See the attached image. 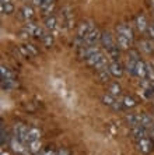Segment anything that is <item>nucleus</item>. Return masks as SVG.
Instances as JSON below:
<instances>
[{"label":"nucleus","instance_id":"obj_30","mask_svg":"<svg viewBox=\"0 0 154 155\" xmlns=\"http://www.w3.org/2000/svg\"><path fill=\"white\" fill-rule=\"evenodd\" d=\"M42 155H57V154L55 151H50V150H49V151H45Z\"/></svg>","mask_w":154,"mask_h":155},{"label":"nucleus","instance_id":"obj_20","mask_svg":"<svg viewBox=\"0 0 154 155\" xmlns=\"http://www.w3.org/2000/svg\"><path fill=\"white\" fill-rule=\"evenodd\" d=\"M28 151L33 154H38L41 151V140H34L28 143Z\"/></svg>","mask_w":154,"mask_h":155},{"label":"nucleus","instance_id":"obj_31","mask_svg":"<svg viewBox=\"0 0 154 155\" xmlns=\"http://www.w3.org/2000/svg\"><path fill=\"white\" fill-rule=\"evenodd\" d=\"M33 2L35 6H38V7H41V4H42V0H33Z\"/></svg>","mask_w":154,"mask_h":155},{"label":"nucleus","instance_id":"obj_7","mask_svg":"<svg viewBox=\"0 0 154 155\" xmlns=\"http://www.w3.org/2000/svg\"><path fill=\"white\" fill-rule=\"evenodd\" d=\"M139 53H137L136 51H130L129 52V59H128V61H126V70L130 73V74H133L135 76V69H136V64L137 61H139Z\"/></svg>","mask_w":154,"mask_h":155},{"label":"nucleus","instance_id":"obj_12","mask_svg":"<svg viewBox=\"0 0 154 155\" xmlns=\"http://www.w3.org/2000/svg\"><path fill=\"white\" fill-rule=\"evenodd\" d=\"M132 134L139 140V138L149 137V130H147V127H144V126H133Z\"/></svg>","mask_w":154,"mask_h":155},{"label":"nucleus","instance_id":"obj_22","mask_svg":"<svg viewBox=\"0 0 154 155\" xmlns=\"http://www.w3.org/2000/svg\"><path fill=\"white\" fill-rule=\"evenodd\" d=\"M98 73V77H100V80L102 81V83H109L111 81V77L112 74L109 73V69H104V70H100Z\"/></svg>","mask_w":154,"mask_h":155},{"label":"nucleus","instance_id":"obj_15","mask_svg":"<svg viewBox=\"0 0 154 155\" xmlns=\"http://www.w3.org/2000/svg\"><path fill=\"white\" fill-rule=\"evenodd\" d=\"M149 25H150V24H147V20H146L144 15L139 14L136 17V27H137V29H139L140 32H147Z\"/></svg>","mask_w":154,"mask_h":155},{"label":"nucleus","instance_id":"obj_23","mask_svg":"<svg viewBox=\"0 0 154 155\" xmlns=\"http://www.w3.org/2000/svg\"><path fill=\"white\" fill-rule=\"evenodd\" d=\"M0 74H2V80H14V74L4 66L0 67Z\"/></svg>","mask_w":154,"mask_h":155},{"label":"nucleus","instance_id":"obj_1","mask_svg":"<svg viewBox=\"0 0 154 155\" xmlns=\"http://www.w3.org/2000/svg\"><path fill=\"white\" fill-rule=\"evenodd\" d=\"M86 60H87V63H88V66H91V67L95 69L97 71L109 67V64H108V58H105V54L102 53L100 49H97L95 52H93Z\"/></svg>","mask_w":154,"mask_h":155},{"label":"nucleus","instance_id":"obj_28","mask_svg":"<svg viewBox=\"0 0 154 155\" xmlns=\"http://www.w3.org/2000/svg\"><path fill=\"white\" fill-rule=\"evenodd\" d=\"M147 34H149V36H150L151 39H154V22L149 25V28H147Z\"/></svg>","mask_w":154,"mask_h":155},{"label":"nucleus","instance_id":"obj_26","mask_svg":"<svg viewBox=\"0 0 154 155\" xmlns=\"http://www.w3.org/2000/svg\"><path fill=\"white\" fill-rule=\"evenodd\" d=\"M53 6L55 3H49V4H43V6H41V10H42L43 14H46V15H50V13L53 11Z\"/></svg>","mask_w":154,"mask_h":155},{"label":"nucleus","instance_id":"obj_25","mask_svg":"<svg viewBox=\"0 0 154 155\" xmlns=\"http://www.w3.org/2000/svg\"><path fill=\"white\" fill-rule=\"evenodd\" d=\"M140 48H142V51H144L147 54L153 53V51H154L153 45H151V42H149V41H143V42L140 43Z\"/></svg>","mask_w":154,"mask_h":155},{"label":"nucleus","instance_id":"obj_9","mask_svg":"<svg viewBox=\"0 0 154 155\" xmlns=\"http://www.w3.org/2000/svg\"><path fill=\"white\" fill-rule=\"evenodd\" d=\"M18 49H20V52L22 53L24 58H33V56H36V54H38V49H36L34 45H31V43L21 45Z\"/></svg>","mask_w":154,"mask_h":155},{"label":"nucleus","instance_id":"obj_29","mask_svg":"<svg viewBox=\"0 0 154 155\" xmlns=\"http://www.w3.org/2000/svg\"><path fill=\"white\" fill-rule=\"evenodd\" d=\"M57 155H70V152H69V150H66V148H60V150L57 151Z\"/></svg>","mask_w":154,"mask_h":155},{"label":"nucleus","instance_id":"obj_24","mask_svg":"<svg viewBox=\"0 0 154 155\" xmlns=\"http://www.w3.org/2000/svg\"><path fill=\"white\" fill-rule=\"evenodd\" d=\"M122 104H123V108H135V106H136V101H135L132 97H128V95L123 97Z\"/></svg>","mask_w":154,"mask_h":155},{"label":"nucleus","instance_id":"obj_32","mask_svg":"<svg viewBox=\"0 0 154 155\" xmlns=\"http://www.w3.org/2000/svg\"><path fill=\"white\" fill-rule=\"evenodd\" d=\"M0 3H11V0H0Z\"/></svg>","mask_w":154,"mask_h":155},{"label":"nucleus","instance_id":"obj_14","mask_svg":"<svg viewBox=\"0 0 154 155\" xmlns=\"http://www.w3.org/2000/svg\"><path fill=\"white\" fill-rule=\"evenodd\" d=\"M20 17L25 21H31L34 18V8L31 6H24V7L20 10Z\"/></svg>","mask_w":154,"mask_h":155},{"label":"nucleus","instance_id":"obj_27","mask_svg":"<svg viewBox=\"0 0 154 155\" xmlns=\"http://www.w3.org/2000/svg\"><path fill=\"white\" fill-rule=\"evenodd\" d=\"M146 64H147V78L150 81H154V67L150 63H146Z\"/></svg>","mask_w":154,"mask_h":155},{"label":"nucleus","instance_id":"obj_3","mask_svg":"<svg viewBox=\"0 0 154 155\" xmlns=\"http://www.w3.org/2000/svg\"><path fill=\"white\" fill-rule=\"evenodd\" d=\"M137 148L143 154H150V152L154 151V141L150 140L149 137H144V138H139L137 140Z\"/></svg>","mask_w":154,"mask_h":155},{"label":"nucleus","instance_id":"obj_18","mask_svg":"<svg viewBox=\"0 0 154 155\" xmlns=\"http://www.w3.org/2000/svg\"><path fill=\"white\" fill-rule=\"evenodd\" d=\"M41 138V130L38 127H29L28 129V143Z\"/></svg>","mask_w":154,"mask_h":155},{"label":"nucleus","instance_id":"obj_2","mask_svg":"<svg viewBox=\"0 0 154 155\" xmlns=\"http://www.w3.org/2000/svg\"><path fill=\"white\" fill-rule=\"evenodd\" d=\"M14 137L24 144H28V129L21 123H17L14 126Z\"/></svg>","mask_w":154,"mask_h":155},{"label":"nucleus","instance_id":"obj_5","mask_svg":"<svg viewBox=\"0 0 154 155\" xmlns=\"http://www.w3.org/2000/svg\"><path fill=\"white\" fill-rule=\"evenodd\" d=\"M102 102H104L107 106L115 109V110H121V109L123 108V104H122V101L116 99V97H114V95H111V94H105L104 97H102Z\"/></svg>","mask_w":154,"mask_h":155},{"label":"nucleus","instance_id":"obj_34","mask_svg":"<svg viewBox=\"0 0 154 155\" xmlns=\"http://www.w3.org/2000/svg\"><path fill=\"white\" fill-rule=\"evenodd\" d=\"M153 104H154V102H153Z\"/></svg>","mask_w":154,"mask_h":155},{"label":"nucleus","instance_id":"obj_11","mask_svg":"<svg viewBox=\"0 0 154 155\" xmlns=\"http://www.w3.org/2000/svg\"><path fill=\"white\" fill-rule=\"evenodd\" d=\"M116 34H121V35L129 38V39L133 42V31L129 25H126V24H121V25H118L116 27Z\"/></svg>","mask_w":154,"mask_h":155},{"label":"nucleus","instance_id":"obj_16","mask_svg":"<svg viewBox=\"0 0 154 155\" xmlns=\"http://www.w3.org/2000/svg\"><path fill=\"white\" fill-rule=\"evenodd\" d=\"M57 27V18L56 15H46V18H45V28L48 29V31H53V29H56Z\"/></svg>","mask_w":154,"mask_h":155},{"label":"nucleus","instance_id":"obj_19","mask_svg":"<svg viewBox=\"0 0 154 155\" xmlns=\"http://www.w3.org/2000/svg\"><path fill=\"white\" fill-rule=\"evenodd\" d=\"M108 91H109V94L114 95V97H116V98L122 94V88H121V85H119L118 83H109Z\"/></svg>","mask_w":154,"mask_h":155},{"label":"nucleus","instance_id":"obj_10","mask_svg":"<svg viewBox=\"0 0 154 155\" xmlns=\"http://www.w3.org/2000/svg\"><path fill=\"white\" fill-rule=\"evenodd\" d=\"M135 76H137L140 80L147 78V64L144 61L139 60L136 64V69H135Z\"/></svg>","mask_w":154,"mask_h":155},{"label":"nucleus","instance_id":"obj_6","mask_svg":"<svg viewBox=\"0 0 154 155\" xmlns=\"http://www.w3.org/2000/svg\"><path fill=\"white\" fill-rule=\"evenodd\" d=\"M101 38H102V32H101L100 29L94 28L93 31L86 36L84 42H86V45H88V46H97V43L101 42Z\"/></svg>","mask_w":154,"mask_h":155},{"label":"nucleus","instance_id":"obj_17","mask_svg":"<svg viewBox=\"0 0 154 155\" xmlns=\"http://www.w3.org/2000/svg\"><path fill=\"white\" fill-rule=\"evenodd\" d=\"M39 41L43 43V45H45V46H48V48L53 46V43H55L53 35L50 34V31H45V34H43V35L39 38Z\"/></svg>","mask_w":154,"mask_h":155},{"label":"nucleus","instance_id":"obj_33","mask_svg":"<svg viewBox=\"0 0 154 155\" xmlns=\"http://www.w3.org/2000/svg\"><path fill=\"white\" fill-rule=\"evenodd\" d=\"M151 136H153V140H154V124H153V127H151Z\"/></svg>","mask_w":154,"mask_h":155},{"label":"nucleus","instance_id":"obj_13","mask_svg":"<svg viewBox=\"0 0 154 155\" xmlns=\"http://www.w3.org/2000/svg\"><path fill=\"white\" fill-rule=\"evenodd\" d=\"M116 43H118V46L121 48V49L126 51V49H129V48H130L132 41H130L129 38H126V36L121 35V34H116Z\"/></svg>","mask_w":154,"mask_h":155},{"label":"nucleus","instance_id":"obj_21","mask_svg":"<svg viewBox=\"0 0 154 155\" xmlns=\"http://www.w3.org/2000/svg\"><path fill=\"white\" fill-rule=\"evenodd\" d=\"M0 13H2V14H11V13H14V4L13 3H0Z\"/></svg>","mask_w":154,"mask_h":155},{"label":"nucleus","instance_id":"obj_8","mask_svg":"<svg viewBox=\"0 0 154 155\" xmlns=\"http://www.w3.org/2000/svg\"><path fill=\"white\" fill-rule=\"evenodd\" d=\"M108 69H109V73L112 74V77H116V78L123 76V71H125L123 66H122L118 60H112L111 63H109V67H108Z\"/></svg>","mask_w":154,"mask_h":155},{"label":"nucleus","instance_id":"obj_4","mask_svg":"<svg viewBox=\"0 0 154 155\" xmlns=\"http://www.w3.org/2000/svg\"><path fill=\"white\" fill-rule=\"evenodd\" d=\"M95 28V27L93 25V22L90 21H81L79 24V28H77V38H80V39H86V36L88 35L93 29Z\"/></svg>","mask_w":154,"mask_h":155}]
</instances>
